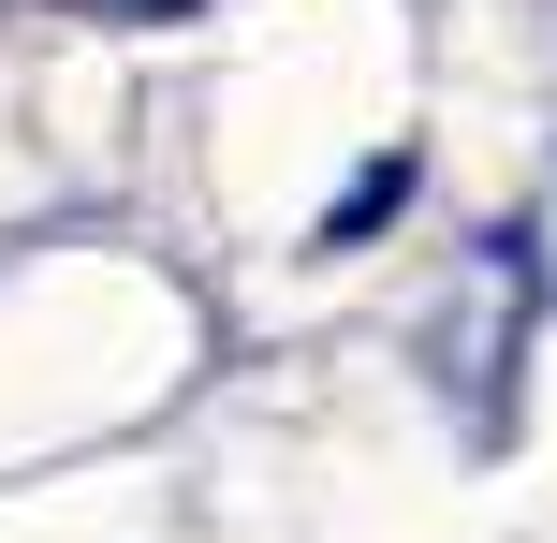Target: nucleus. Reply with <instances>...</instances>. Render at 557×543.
<instances>
[{"mask_svg":"<svg viewBox=\"0 0 557 543\" xmlns=\"http://www.w3.org/2000/svg\"><path fill=\"white\" fill-rule=\"evenodd\" d=\"M396 206H411V147H382V162H367V176H352V192H337V206H323V250H367V235H382V221H396Z\"/></svg>","mask_w":557,"mask_h":543,"instance_id":"nucleus-1","label":"nucleus"},{"mask_svg":"<svg viewBox=\"0 0 557 543\" xmlns=\"http://www.w3.org/2000/svg\"><path fill=\"white\" fill-rule=\"evenodd\" d=\"M103 15H206V0H103Z\"/></svg>","mask_w":557,"mask_h":543,"instance_id":"nucleus-2","label":"nucleus"}]
</instances>
